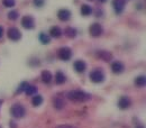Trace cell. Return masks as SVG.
<instances>
[{"instance_id":"cell-15","label":"cell","mask_w":146,"mask_h":128,"mask_svg":"<svg viewBox=\"0 0 146 128\" xmlns=\"http://www.w3.org/2000/svg\"><path fill=\"white\" fill-rule=\"evenodd\" d=\"M50 36L51 37H54V38H58V37L62 36V31L60 27L57 26H54L50 29Z\"/></svg>"},{"instance_id":"cell-32","label":"cell","mask_w":146,"mask_h":128,"mask_svg":"<svg viewBox=\"0 0 146 128\" xmlns=\"http://www.w3.org/2000/svg\"><path fill=\"white\" fill-rule=\"evenodd\" d=\"M137 128H144L143 126H139V127H137Z\"/></svg>"},{"instance_id":"cell-19","label":"cell","mask_w":146,"mask_h":128,"mask_svg":"<svg viewBox=\"0 0 146 128\" xmlns=\"http://www.w3.org/2000/svg\"><path fill=\"white\" fill-rule=\"evenodd\" d=\"M135 84L137 86V87H145L146 84V76L144 75H139V76H137L136 79H135Z\"/></svg>"},{"instance_id":"cell-24","label":"cell","mask_w":146,"mask_h":128,"mask_svg":"<svg viewBox=\"0 0 146 128\" xmlns=\"http://www.w3.org/2000/svg\"><path fill=\"white\" fill-rule=\"evenodd\" d=\"M2 3H3L5 7H7V8H11V7L15 6L16 1H15V0H2Z\"/></svg>"},{"instance_id":"cell-22","label":"cell","mask_w":146,"mask_h":128,"mask_svg":"<svg viewBox=\"0 0 146 128\" xmlns=\"http://www.w3.org/2000/svg\"><path fill=\"white\" fill-rule=\"evenodd\" d=\"M39 40L43 43V44H48L51 42V36L45 34V33H40L39 34Z\"/></svg>"},{"instance_id":"cell-33","label":"cell","mask_w":146,"mask_h":128,"mask_svg":"<svg viewBox=\"0 0 146 128\" xmlns=\"http://www.w3.org/2000/svg\"><path fill=\"white\" fill-rule=\"evenodd\" d=\"M0 105H1V101H0Z\"/></svg>"},{"instance_id":"cell-5","label":"cell","mask_w":146,"mask_h":128,"mask_svg":"<svg viewBox=\"0 0 146 128\" xmlns=\"http://www.w3.org/2000/svg\"><path fill=\"white\" fill-rule=\"evenodd\" d=\"M57 56H58V58L62 60V61H69V60L72 57V51H71V48H69V47H61V48L58 50Z\"/></svg>"},{"instance_id":"cell-18","label":"cell","mask_w":146,"mask_h":128,"mask_svg":"<svg viewBox=\"0 0 146 128\" xmlns=\"http://www.w3.org/2000/svg\"><path fill=\"white\" fill-rule=\"evenodd\" d=\"M64 34L65 36H68L69 38H74L76 36V29H74L73 27H66L64 29Z\"/></svg>"},{"instance_id":"cell-30","label":"cell","mask_w":146,"mask_h":128,"mask_svg":"<svg viewBox=\"0 0 146 128\" xmlns=\"http://www.w3.org/2000/svg\"><path fill=\"white\" fill-rule=\"evenodd\" d=\"M10 128H16V125H15V123H14V121H11V123H10Z\"/></svg>"},{"instance_id":"cell-34","label":"cell","mask_w":146,"mask_h":128,"mask_svg":"<svg viewBox=\"0 0 146 128\" xmlns=\"http://www.w3.org/2000/svg\"><path fill=\"white\" fill-rule=\"evenodd\" d=\"M90 1H92V0H90Z\"/></svg>"},{"instance_id":"cell-29","label":"cell","mask_w":146,"mask_h":128,"mask_svg":"<svg viewBox=\"0 0 146 128\" xmlns=\"http://www.w3.org/2000/svg\"><path fill=\"white\" fill-rule=\"evenodd\" d=\"M2 35H3V27L0 26V37H2Z\"/></svg>"},{"instance_id":"cell-8","label":"cell","mask_w":146,"mask_h":128,"mask_svg":"<svg viewBox=\"0 0 146 128\" xmlns=\"http://www.w3.org/2000/svg\"><path fill=\"white\" fill-rule=\"evenodd\" d=\"M57 18L61 21H68L71 18V11L69 9H61L57 13Z\"/></svg>"},{"instance_id":"cell-23","label":"cell","mask_w":146,"mask_h":128,"mask_svg":"<svg viewBox=\"0 0 146 128\" xmlns=\"http://www.w3.org/2000/svg\"><path fill=\"white\" fill-rule=\"evenodd\" d=\"M37 89L36 87H34V86H27V88H26V90H25V92H26V94L27 96H32V94H34V93H36Z\"/></svg>"},{"instance_id":"cell-13","label":"cell","mask_w":146,"mask_h":128,"mask_svg":"<svg viewBox=\"0 0 146 128\" xmlns=\"http://www.w3.org/2000/svg\"><path fill=\"white\" fill-rule=\"evenodd\" d=\"M98 56H99L101 60L106 61V62H110L111 58H112V54H111L110 52H108V51H99V52H98Z\"/></svg>"},{"instance_id":"cell-25","label":"cell","mask_w":146,"mask_h":128,"mask_svg":"<svg viewBox=\"0 0 146 128\" xmlns=\"http://www.w3.org/2000/svg\"><path fill=\"white\" fill-rule=\"evenodd\" d=\"M8 18L11 19V20H16V19L18 18V13H17L16 10H11V11H9V14H8Z\"/></svg>"},{"instance_id":"cell-12","label":"cell","mask_w":146,"mask_h":128,"mask_svg":"<svg viewBox=\"0 0 146 128\" xmlns=\"http://www.w3.org/2000/svg\"><path fill=\"white\" fill-rule=\"evenodd\" d=\"M124 69H125V66H124V64L121 63V62H113L112 64H111V70H112V72L116 74H119L121 73L123 71H124Z\"/></svg>"},{"instance_id":"cell-35","label":"cell","mask_w":146,"mask_h":128,"mask_svg":"<svg viewBox=\"0 0 146 128\" xmlns=\"http://www.w3.org/2000/svg\"><path fill=\"white\" fill-rule=\"evenodd\" d=\"M0 128H1V127H0Z\"/></svg>"},{"instance_id":"cell-9","label":"cell","mask_w":146,"mask_h":128,"mask_svg":"<svg viewBox=\"0 0 146 128\" xmlns=\"http://www.w3.org/2000/svg\"><path fill=\"white\" fill-rule=\"evenodd\" d=\"M73 68H74V70H75L78 73H82V72H84V71H86V69H87V64H86V62H84V61L78 60V61H75V62H74Z\"/></svg>"},{"instance_id":"cell-21","label":"cell","mask_w":146,"mask_h":128,"mask_svg":"<svg viewBox=\"0 0 146 128\" xmlns=\"http://www.w3.org/2000/svg\"><path fill=\"white\" fill-rule=\"evenodd\" d=\"M32 103H33V106H34V107H38V106H40V105L43 103V97H42V96H39V94L34 96V97H33V99H32Z\"/></svg>"},{"instance_id":"cell-1","label":"cell","mask_w":146,"mask_h":128,"mask_svg":"<svg viewBox=\"0 0 146 128\" xmlns=\"http://www.w3.org/2000/svg\"><path fill=\"white\" fill-rule=\"evenodd\" d=\"M68 99H70L71 101H75V102H86L88 100H90V94L87 92L80 91V90H73L70 91L66 94Z\"/></svg>"},{"instance_id":"cell-14","label":"cell","mask_w":146,"mask_h":128,"mask_svg":"<svg viewBox=\"0 0 146 128\" xmlns=\"http://www.w3.org/2000/svg\"><path fill=\"white\" fill-rule=\"evenodd\" d=\"M53 105H54V107L56 109H62L65 106V102H64L63 98L57 96V97H55L54 99H53Z\"/></svg>"},{"instance_id":"cell-20","label":"cell","mask_w":146,"mask_h":128,"mask_svg":"<svg viewBox=\"0 0 146 128\" xmlns=\"http://www.w3.org/2000/svg\"><path fill=\"white\" fill-rule=\"evenodd\" d=\"M81 14L83 16H89L92 14V8L89 5H82L81 6Z\"/></svg>"},{"instance_id":"cell-6","label":"cell","mask_w":146,"mask_h":128,"mask_svg":"<svg viewBox=\"0 0 146 128\" xmlns=\"http://www.w3.org/2000/svg\"><path fill=\"white\" fill-rule=\"evenodd\" d=\"M7 35H8L9 39H11L14 42H17V40H19L21 38V33L19 32V29L16 28V27H10L8 29V32H7Z\"/></svg>"},{"instance_id":"cell-17","label":"cell","mask_w":146,"mask_h":128,"mask_svg":"<svg viewBox=\"0 0 146 128\" xmlns=\"http://www.w3.org/2000/svg\"><path fill=\"white\" fill-rule=\"evenodd\" d=\"M65 81H66V78H65L64 74L62 73L61 71L56 72V74H55V83L56 84H63Z\"/></svg>"},{"instance_id":"cell-31","label":"cell","mask_w":146,"mask_h":128,"mask_svg":"<svg viewBox=\"0 0 146 128\" xmlns=\"http://www.w3.org/2000/svg\"><path fill=\"white\" fill-rule=\"evenodd\" d=\"M99 1H101V2H106L107 0H99Z\"/></svg>"},{"instance_id":"cell-11","label":"cell","mask_w":146,"mask_h":128,"mask_svg":"<svg viewBox=\"0 0 146 128\" xmlns=\"http://www.w3.org/2000/svg\"><path fill=\"white\" fill-rule=\"evenodd\" d=\"M125 8V0H113V9L116 14H121Z\"/></svg>"},{"instance_id":"cell-10","label":"cell","mask_w":146,"mask_h":128,"mask_svg":"<svg viewBox=\"0 0 146 128\" xmlns=\"http://www.w3.org/2000/svg\"><path fill=\"white\" fill-rule=\"evenodd\" d=\"M130 105H131V101H130V99L128 97H126V96H123L119 99V101H118V107L120 109H127V108L130 107Z\"/></svg>"},{"instance_id":"cell-28","label":"cell","mask_w":146,"mask_h":128,"mask_svg":"<svg viewBox=\"0 0 146 128\" xmlns=\"http://www.w3.org/2000/svg\"><path fill=\"white\" fill-rule=\"evenodd\" d=\"M56 128H75V127L70 126V125H58V126H56Z\"/></svg>"},{"instance_id":"cell-26","label":"cell","mask_w":146,"mask_h":128,"mask_svg":"<svg viewBox=\"0 0 146 128\" xmlns=\"http://www.w3.org/2000/svg\"><path fill=\"white\" fill-rule=\"evenodd\" d=\"M27 86H28V83H27V82H23V83L18 87L17 93H21V92L25 91V90H26V88H27Z\"/></svg>"},{"instance_id":"cell-4","label":"cell","mask_w":146,"mask_h":128,"mask_svg":"<svg viewBox=\"0 0 146 128\" xmlns=\"http://www.w3.org/2000/svg\"><path fill=\"white\" fill-rule=\"evenodd\" d=\"M89 33H90V35H91L92 37H99L102 35L104 28H102V26H101L100 24L94 23V24L90 25V27H89Z\"/></svg>"},{"instance_id":"cell-16","label":"cell","mask_w":146,"mask_h":128,"mask_svg":"<svg viewBox=\"0 0 146 128\" xmlns=\"http://www.w3.org/2000/svg\"><path fill=\"white\" fill-rule=\"evenodd\" d=\"M40 78H42V81L44 82V83H50L51 81H52V79H53V76H52V73L50 72V71H43L42 72V75H40Z\"/></svg>"},{"instance_id":"cell-3","label":"cell","mask_w":146,"mask_h":128,"mask_svg":"<svg viewBox=\"0 0 146 128\" xmlns=\"http://www.w3.org/2000/svg\"><path fill=\"white\" fill-rule=\"evenodd\" d=\"M90 80L94 83H100L105 81V74L100 69H96L90 73Z\"/></svg>"},{"instance_id":"cell-2","label":"cell","mask_w":146,"mask_h":128,"mask_svg":"<svg viewBox=\"0 0 146 128\" xmlns=\"http://www.w3.org/2000/svg\"><path fill=\"white\" fill-rule=\"evenodd\" d=\"M10 112H11V115H13L15 118H23V117L26 115V109L24 108L23 105H20V103H15V105L11 107Z\"/></svg>"},{"instance_id":"cell-27","label":"cell","mask_w":146,"mask_h":128,"mask_svg":"<svg viewBox=\"0 0 146 128\" xmlns=\"http://www.w3.org/2000/svg\"><path fill=\"white\" fill-rule=\"evenodd\" d=\"M34 5L36 7H42L44 5V0H34Z\"/></svg>"},{"instance_id":"cell-7","label":"cell","mask_w":146,"mask_h":128,"mask_svg":"<svg viewBox=\"0 0 146 128\" xmlns=\"http://www.w3.org/2000/svg\"><path fill=\"white\" fill-rule=\"evenodd\" d=\"M21 25L26 29H33L35 27V21L32 16H24L21 18Z\"/></svg>"}]
</instances>
